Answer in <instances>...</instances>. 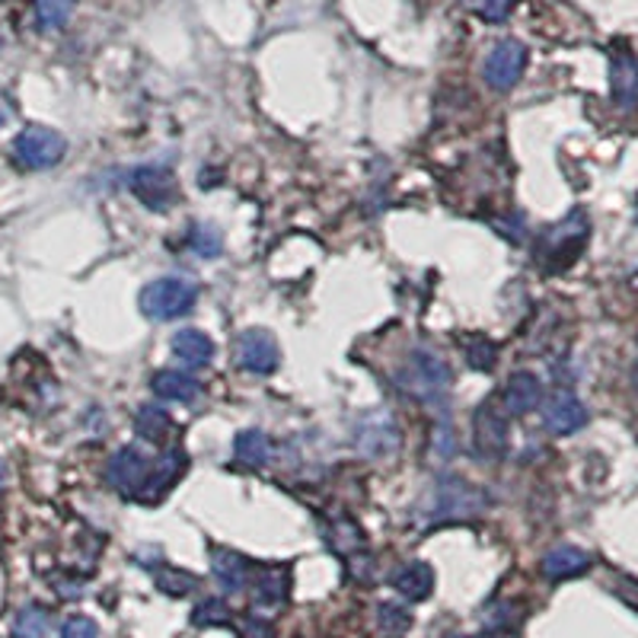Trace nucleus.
Here are the masks:
<instances>
[{
  "mask_svg": "<svg viewBox=\"0 0 638 638\" xmlns=\"http://www.w3.org/2000/svg\"><path fill=\"white\" fill-rule=\"evenodd\" d=\"M396 383L422 406H447L454 374L434 348H412L409 358L399 364Z\"/></svg>",
  "mask_w": 638,
  "mask_h": 638,
  "instance_id": "1",
  "label": "nucleus"
},
{
  "mask_svg": "<svg viewBox=\"0 0 638 638\" xmlns=\"http://www.w3.org/2000/svg\"><path fill=\"white\" fill-rule=\"evenodd\" d=\"M485 508H489V498L476 485H469L460 476H444L431 485L419 514L425 523H460V520L479 517Z\"/></svg>",
  "mask_w": 638,
  "mask_h": 638,
  "instance_id": "2",
  "label": "nucleus"
},
{
  "mask_svg": "<svg viewBox=\"0 0 638 638\" xmlns=\"http://www.w3.org/2000/svg\"><path fill=\"white\" fill-rule=\"evenodd\" d=\"M588 233H591V224H588L585 212H575L568 214L565 220H558L553 230H546L543 240H540V253H537L540 268H546V272L568 268L585 250Z\"/></svg>",
  "mask_w": 638,
  "mask_h": 638,
  "instance_id": "3",
  "label": "nucleus"
},
{
  "mask_svg": "<svg viewBox=\"0 0 638 638\" xmlns=\"http://www.w3.org/2000/svg\"><path fill=\"white\" fill-rule=\"evenodd\" d=\"M141 313L154 323H170L195 310L198 288L185 278H157L141 291Z\"/></svg>",
  "mask_w": 638,
  "mask_h": 638,
  "instance_id": "4",
  "label": "nucleus"
},
{
  "mask_svg": "<svg viewBox=\"0 0 638 638\" xmlns=\"http://www.w3.org/2000/svg\"><path fill=\"white\" fill-rule=\"evenodd\" d=\"M64 151H68V141L58 131L43 125L23 128L13 141V154L26 170H51L55 164L64 160Z\"/></svg>",
  "mask_w": 638,
  "mask_h": 638,
  "instance_id": "5",
  "label": "nucleus"
},
{
  "mask_svg": "<svg viewBox=\"0 0 638 638\" xmlns=\"http://www.w3.org/2000/svg\"><path fill=\"white\" fill-rule=\"evenodd\" d=\"M508 416L495 402H482L472 416V447L482 460H502L508 454Z\"/></svg>",
  "mask_w": 638,
  "mask_h": 638,
  "instance_id": "6",
  "label": "nucleus"
},
{
  "mask_svg": "<svg viewBox=\"0 0 638 638\" xmlns=\"http://www.w3.org/2000/svg\"><path fill=\"white\" fill-rule=\"evenodd\" d=\"M233 358H237V364L246 371V374H255V377H268V374H275L278 371V364H281V348H278V341L272 333H265V329H250V333H243L237 345H233Z\"/></svg>",
  "mask_w": 638,
  "mask_h": 638,
  "instance_id": "7",
  "label": "nucleus"
},
{
  "mask_svg": "<svg viewBox=\"0 0 638 638\" xmlns=\"http://www.w3.org/2000/svg\"><path fill=\"white\" fill-rule=\"evenodd\" d=\"M151 472H154V464L141 450L122 447V450L112 454V460L106 467V479H109V485L116 492H122L125 498H131V495H144V489L151 482Z\"/></svg>",
  "mask_w": 638,
  "mask_h": 638,
  "instance_id": "8",
  "label": "nucleus"
},
{
  "mask_svg": "<svg viewBox=\"0 0 638 638\" xmlns=\"http://www.w3.org/2000/svg\"><path fill=\"white\" fill-rule=\"evenodd\" d=\"M323 537H326L329 550L345 558V565L351 568V575L358 581H371V575L361 568V558H368V555H364V533L358 523H351L348 517H333L323 523Z\"/></svg>",
  "mask_w": 638,
  "mask_h": 638,
  "instance_id": "9",
  "label": "nucleus"
},
{
  "mask_svg": "<svg viewBox=\"0 0 638 638\" xmlns=\"http://www.w3.org/2000/svg\"><path fill=\"white\" fill-rule=\"evenodd\" d=\"M134 198L151 212H167L176 202V179L167 167H137L128 179Z\"/></svg>",
  "mask_w": 638,
  "mask_h": 638,
  "instance_id": "10",
  "label": "nucleus"
},
{
  "mask_svg": "<svg viewBox=\"0 0 638 638\" xmlns=\"http://www.w3.org/2000/svg\"><path fill=\"white\" fill-rule=\"evenodd\" d=\"M523 68H527V48L517 39H505V43L495 45L485 58V84L498 89V93H505L523 77Z\"/></svg>",
  "mask_w": 638,
  "mask_h": 638,
  "instance_id": "11",
  "label": "nucleus"
},
{
  "mask_svg": "<svg viewBox=\"0 0 638 638\" xmlns=\"http://www.w3.org/2000/svg\"><path fill=\"white\" fill-rule=\"evenodd\" d=\"M543 425L553 434H575L588 425V406L571 389H553L543 402Z\"/></svg>",
  "mask_w": 638,
  "mask_h": 638,
  "instance_id": "12",
  "label": "nucleus"
},
{
  "mask_svg": "<svg viewBox=\"0 0 638 638\" xmlns=\"http://www.w3.org/2000/svg\"><path fill=\"white\" fill-rule=\"evenodd\" d=\"M354 447L364 454V457H386V454H396L399 450V431L393 425L389 416L374 412V416H364L358 428H354Z\"/></svg>",
  "mask_w": 638,
  "mask_h": 638,
  "instance_id": "13",
  "label": "nucleus"
},
{
  "mask_svg": "<svg viewBox=\"0 0 638 638\" xmlns=\"http://www.w3.org/2000/svg\"><path fill=\"white\" fill-rule=\"evenodd\" d=\"M212 575L217 578V585L230 594L243 591L250 585V575H253V565L250 558L233 550H224V546H214L212 553Z\"/></svg>",
  "mask_w": 638,
  "mask_h": 638,
  "instance_id": "14",
  "label": "nucleus"
},
{
  "mask_svg": "<svg viewBox=\"0 0 638 638\" xmlns=\"http://www.w3.org/2000/svg\"><path fill=\"white\" fill-rule=\"evenodd\" d=\"M170 348L172 358H176L179 364L192 368V371H202V368H208L214 361V341L212 336H205L202 329H182V333H176L170 341Z\"/></svg>",
  "mask_w": 638,
  "mask_h": 638,
  "instance_id": "15",
  "label": "nucleus"
},
{
  "mask_svg": "<svg viewBox=\"0 0 638 638\" xmlns=\"http://www.w3.org/2000/svg\"><path fill=\"white\" fill-rule=\"evenodd\" d=\"M610 84H613V99L623 109H633L638 103V58L633 51H616L610 61Z\"/></svg>",
  "mask_w": 638,
  "mask_h": 638,
  "instance_id": "16",
  "label": "nucleus"
},
{
  "mask_svg": "<svg viewBox=\"0 0 638 638\" xmlns=\"http://www.w3.org/2000/svg\"><path fill=\"white\" fill-rule=\"evenodd\" d=\"M540 402H543V383L527 371L510 374V381L505 383V409L510 416H530L533 409H540Z\"/></svg>",
  "mask_w": 638,
  "mask_h": 638,
  "instance_id": "17",
  "label": "nucleus"
},
{
  "mask_svg": "<svg viewBox=\"0 0 638 638\" xmlns=\"http://www.w3.org/2000/svg\"><path fill=\"white\" fill-rule=\"evenodd\" d=\"M591 568V555L578 546H555L543 558V575L550 581H568V578H578Z\"/></svg>",
  "mask_w": 638,
  "mask_h": 638,
  "instance_id": "18",
  "label": "nucleus"
},
{
  "mask_svg": "<svg viewBox=\"0 0 638 638\" xmlns=\"http://www.w3.org/2000/svg\"><path fill=\"white\" fill-rule=\"evenodd\" d=\"M393 588L406 600L422 603L434 591V571L428 562H406L396 575H393Z\"/></svg>",
  "mask_w": 638,
  "mask_h": 638,
  "instance_id": "19",
  "label": "nucleus"
},
{
  "mask_svg": "<svg viewBox=\"0 0 638 638\" xmlns=\"http://www.w3.org/2000/svg\"><path fill=\"white\" fill-rule=\"evenodd\" d=\"M285 600H288V568L281 565L262 568L253 588L255 610H278Z\"/></svg>",
  "mask_w": 638,
  "mask_h": 638,
  "instance_id": "20",
  "label": "nucleus"
},
{
  "mask_svg": "<svg viewBox=\"0 0 638 638\" xmlns=\"http://www.w3.org/2000/svg\"><path fill=\"white\" fill-rule=\"evenodd\" d=\"M233 454H237V460L240 464H246V467L262 469L272 464V457H275V444H272V437L268 434H262L258 428H246V431H240L237 437H233Z\"/></svg>",
  "mask_w": 638,
  "mask_h": 638,
  "instance_id": "21",
  "label": "nucleus"
},
{
  "mask_svg": "<svg viewBox=\"0 0 638 638\" xmlns=\"http://www.w3.org/2000/svg\"><path fill=\"white\" fill-rule=\"evenodd\" d=\"M151 386L167 402H195L202 396V383L185 371H160V374H154Z\"/></svg>",
  "mask_w": 638,
  "mask_h": 638,
  "instance_id": "22",
  "label": "nucleus"
},
{
  "mask_svg": "<svg viewBox=\"0 0 638 638\" xmlns=\"http://www.w3.org/2000/svg\"><path fill=\"white\" fill-rule=\"evenodd\" d=\"M185 467H189V457H185L182 450H170V454H164V457L154 464L151 482H147V489H144V498H147V502L160 498L170 485L179 482V476L185 472Z\"/></svg>",
  "mask_w": 638,
  "mask_h": 638,
  "instance_id": "23",
  "label": "nucleus"
},
{
  "mask_svg": "<svg viewBox=\"0 0 638 638\" xmlns=\"http://www.w3.org/2000/svg\"><path fill=\"white\" fill-rule=\"evenodd\" d=\"M172 431V419L170 412L157 402H144L134 416V434L147 444H160L167 441V434Z\"/></svg>",
  "mask_w": 638,
  "mask_h": 638,
  "instance_id": "24",
  "label": "nucleus"
},
{
  "mask_svg": "<svg viewBox=\"0 0 638 638\" xmlns=\"http://www.w3.org/2000/svg\"><path fill=\"white\" fill-rule=\"evenodd\" d=\"M154 581L167 597H185L198 591V578L192 571H182V568H172V565H157Z\"/></svg>",
  "mask_w": 638,
  "mask_h": 638,
  "instance_id": "25",
  "label": "nucleus"
},
{
  "mask_svg": "<svg viewBox=\"0 0 638 638\" xmlns=\"http://www.w3.org/2000/svg\"><path fill=\"white\" fill-rule=\"evenodd\" d=\"M464 354H467L469 368L482 371V374H492L495 364H498V348H495V341H489L485 336H469L464 341Z\"/></svg>",
  "mask_w": 638,
  "mask_h": 638,
  "instance_id": "26",
  "label": "nucleus"
},
{
  "mask_svg": "<svg viewBox=\"0 0 638 638\" xmlns=\"http://www.w3.org/2000/svg\"><path fill=\"white\" fill-rule=\"evenodd\" d=\"M189 246H192V253H198L202 258H214V255L224 253V237L212 224H192Z\"/></svg>",
  "mask_w": 638,
  "mask_h": 638,
  "instance_id": "27",
  "label": "nucleus"
},
{
  "mask_svg": "<svg viewBox=\"0 0 638 638\" xmlns=\"http://www.w3.org/2000/svg\"><path fill=\"white\" fill-rule=\"evenodd\" d=\"M13 629H16V638H45L51 629V616L43 606H26V610H20Z\"/></svg>",
  "mask_w": 638,
  "mask_h": 638,
  "instance_id": "28",
  "label": "nucleus"
},
{
  "mask_svg": "<svg viewBox=\"0 0 638 638\" xmlns=\"http://www.w3.org/2000/svg\"><path fill=\"white\" fill-rule=\"evenodd\" d=\"M377 623H381V633L386 638H402L409 633V626H412V616L399 603H381Z\"/></svg>",
  "mask_w": 638,
  "mask_h": 638,
  "instance_id": "29",
  "label": "nucleus"
},
{
  "mask_svg": "<svg viewBox=\"0 0 638 638\" xmlns=\"http://www.w3.org/2000/svg\"><path fill=\"white\" fill-rule=\"evenodd\" d=\"M74 13V0H36V16L43 29H61Z\"/></svg>",
  "mask_w": 638,
  "mask_h": 638,
  "instance_id": "30",
  "label": "nucleus"
},
{
  "mask_svg": "<svg viewBox=\"0 0 638 638\" xmlns=\"http://www.w3.org/2000/svg\"><path fill=\"white\" fill-rule=\"evenodd\" d=\"M192 623L195 626H224V623H230V610H227V603L224 600H202L195 610H192Z\"/></svg>",
  "mask_w": 638,
  "mask_h": 638,
  "instance_id": "31",
  "label": "nucleus"
},
{
  "mask_svg": "<svg viewBox=\"0 0 638 638\" xmlns=\"http://www.w3.org/2000/svg\"><path fill=\"white\" fill-rule=\"evenodd\" d=\"M61 638H99V629L89 616H71L61 626Z\"/></svg>",
  "mask_w": 638,
  "mask_h": 638,
  "instance_id": "32",
  "label": "nucleus"
},
{
  "mask_svg": "<svg viewBox=\"0 0 638 638\" xmlns=\"http://www.w3.org/2000/svg\"><path fill=\"white\" fill-rule=\"evenodd\" d=\"M454 450H457V441H454V428L450 422L444 419L437 431H434V457H441V460H450L454 457Z\"/></svg>",
  "mask_w": 638,
  "mask_h": 638,
  "instance_id": "33",
  "label": "nucleus"
},
{
  "mask_svg": "<svg viewBox=\"0 0 638 638\" xmlns=\"http://www.w3.org/2000/svg\"><path fill=\"white\" fill-rule=\"evenodd\" d=\"M479 3V13L489 20V23H502V20H508L510 7H514V0H476Z\"/></svg>",
  "mask_w": 638,
  "mask_h": 638,
  "instance_id": "34",
  "label": "nucleus"
},
{
  "mask_svg": "<svg viewBox=\"0 0 638 638\" xmlns=\"http://www.w3.org/2000/svg\"><path fill=\"white\" fill-rule=\"evenodd\" d=\"M10 119H13V109H10V103H7V99L0 96V128L7 125Z\"/></svg>",
  "mask_w": 638,
  "mask_h": 638,
  "instance_id": "35",
  "label": "nucleus"
},
{
  "mask_svg": "<svg viewBox=\"0 0 638 638\" xmlns=\"http://www.w3.org/2000/svg\"><path fill=\"white\" fill-rule=\"evenodd\" d=\"M3 482H7V469H3V464H0V489H3Z\"/></svg>",
  "mask_w": 638,
  "mask_h": 638,
  "instance_id": "36",
  "label": "nucleus"
},
{
  "mask_svg": "<svg viewBox=\"0 0 638 638\" xmlns=\"http://www.w3.org/2000/svg\"><path fill=\"white\" fill-rule=\"evenodd\" d=\"M633 377H636V386H638V364H636V374H633Z\"/></svg>",
  "mask_w": 638,
  "mask_h": 638,
  "instance_id": "37",
  "label": "nucleus"
},
{
  "mask_svg": "<svg viewBox=\"0 0 638 638\" xmlns=\"http://www.w3.org/2000/svg\"><path fill=\"white\" fill-rule=\"evenodd\" d=\"M467 638H492V636H467Z\"/></svg>",
  "mask_w": 638,
  "mask_h": 638,
  "instance_id": "38",
  "label": "nucleus"
}]
</instances>
